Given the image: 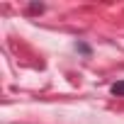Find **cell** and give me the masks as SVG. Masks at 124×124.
<instances>
[{
	"instance_id": "obj_1",
	"label": "cell",
	"mask_w": 124,
	"mask_h": 124,
	"mask_svg": "<svg viewBox=\"0 0 124 124\" xmlns=\"http://www.w3.org/2000/svg\"><path fill=\"white\" fill-rule=\"evenodd\" d=\"M109 90H112V95H119V97H124V80H119V83H114V85H112Z\"/></svg>"
}]
</instances>
